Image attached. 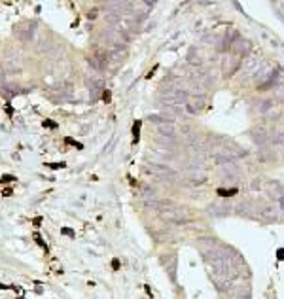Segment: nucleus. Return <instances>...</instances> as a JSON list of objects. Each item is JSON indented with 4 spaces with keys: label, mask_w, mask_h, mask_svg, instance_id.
<instances>
[{
    "label": "nucleus",
    "mask_w": 284,
    "mask_h": 299,
    "mask_svg": "<svg viewBox=\"0 0 284 299\" xmlns=\"http://www.w3.org/2000/svg\"><path fill=\"white\" fill-rule=\"evenodd\" d=\"M235 193H237L235 187H233V190H224V187H222V190H218V195H220V197H233Z\"/></svg>",
    "instance_id": "9b49d317"
},
{
    "label": "nucleus",
    "mask_w": 284,
    "mask_h": 299,
    "mask_svg": "<svg viewBox=\"0 0 284 299\" xmlns=\"http://www.w3.org/2000/svg\"><path fill=\"white\" fill-rule=\"evenodd\" d=\"M32 224H34V225L38 227V225L42 224V218H40V216H38V218H34V220H32Z\"/></svg>",
    "instance_id": "aec40b11"
},
{
    "label": "nucleus",
    "mask_w": 284,
    "mask_h": 299,
    "mask_svg": "<svg viewBox=\"0 0 284 299\" xmlns=\"http://www.w3.org/2000/svg\"><path fill=\"white\" fill-rule=\"evenodd\" d=\"M61 233H63V235H67V237H76V231L70 229V227H63V229H61Z\"/></svg>",
    "instance_id": "ddd939ff"
},
{
    "label": "nucleus",
    "mask_w": 284,
    "mask_h": 299,
    "mask_svg": "<svg viewBox=\"0 0 284 299\" xmlns=\"http://www.w3.org/2000/svg\"><path fill=\"white\" fill-rule=\"evenodd\" d=\"M48 167H49V169H63L64 163H63V161H61V163H48Z\"/></svg>",
    "instance_id": "f3484780"
},
{
    "label": "nucleus",
    "mask_w": 284,
    "mask_h": 299,
    "mask_svg": "<svg viewBox=\"0 0 284 299\" xmlns=\"http://www.w3.org/2000/svg\"><path fill=\"white\" fill-rule=\"evenodd\" d=\"M110 98H112V93L106 89V91L102 93V101H104V102H110Z\"/></svg>",
    "instance_id": "a211bd4d"
},
{
    "label": "nucleus",
    "mask_w": 284,
    "mask_h": 299,
    "mask_svg": "<svg viewBox=\"0 0 284 299\" xmlns=\"http://www.w3.org/2000/svg\"><path fill=\"white\" fill-rule=\"evenodd\" d=\"M275 97L278 98V101H284V82H280L277 85V89H275Z\"/></svg>",
    "instance_id": "9d476101"
},
{
    "label": "nucleus",
    "mask_w": 284,
    "mask_h": 299,
    "mask_svg": "<svg viewBox=\"0 0 284 299\" xmlns=\"http://www.w3.org/2000/svg\"><path fill=\"white\" fill-rule=\"evenodd\" d=\"M64 142H67V144H72V146H76V148H78V150H82V148H83V146H82V144H80V142H76V140H72V138H68V136H67V138H64Z\"/></svg>",
    "instance_id": "4468645a"
},
{
    "label": "nucleus",
    "mask_w": 284,
    "mask_h": 299,
    "mask_svg": "<svg viewBox=\"0 0 284 299\" xmlns=\"http://www.w3.org/2000/svg\"><path fill=\"white\" fill-rule=\"evenodd\" d=\"M241 61L243 59L235 57V55H227L225 61H224V76H231L235 70L241 68Z\"/></svg>",
    "instance_id": "20e7f679"
},
{
    "label": "nucleus",
    "mask_w": 284,
    "mask_h": 299,
    "mask_svg": "<svg viewBox=\"0 0 284 299\" xmlns=\"http://www.w3.org/2000/svg\"><path fill=\"white\" fill-rule=\"evenodd\" d=\"M161 218H165L169 221H180V220H184V212L180 208H169V210L161 212Z\"/></svg>",
    "instance_id": "39448f33"
},
{
    "label": "nucleus",
    "mask_w": 284,
    "mask_h": 299,
    "mask_svg": "<svg viewBox=\"0 0 284 299\" xmlns=\"http://www.w3.org/2000/svg\"><path fill=\"white\" fill-rule=\"evenodd\" d=\"M250 51V42L244 40V38H237L231 42V55H235V57L243 59V55Z\"/></svg>",
    "instance_id": "7ed1b4c3"
},
{
    "label": "nucleus",
    "mask_w": 284,
    "mask_h": 299,
    "mask_svg": "<svg viewBox=\"0 0 284 299\" xmlns=\"http://www.w3.org/2000/svg\"><path fill=\"white\" fill-rule=\"evenodd\" d=\"M15 180V176H12V174H6V176H2V178H0V182L2 184H8V182H13Z\"/></svg>",
    "instance_id": "2eb2a0df"
},
{
    "label": "nucleus",
    "mask_w": 284,
    "mask_h": 299,
    "mask_svg": "<svg viewBox=\"0 0 284 299\" xmlns=\"http://www.w3.org/2000/svg\"><path fill=\"white\" fill-rule=\"evenodd\" d=\"M259 218L263 220V221H273V220H277V218H278L277 208H273V206H265V208H261V210H259Z\"/></svg>",
    "instance_id": "423d86ee"
},
{
    "label": "nucleus",
    "mask_w": 284,
    "mask_h": 299,
    "mask_svg": "<svg viewBox=\"0 0 284 299\" xmlns=\"http://www.w3.org/2000/svg\"><path fill=\"white\" fill-rule=\"evenodd\" d=\"M32 237H34V242H36V244L44 248V252H48V250H49V248H48V244H46V242H44V240H42V237H40L38 233H34V235H32Z\"/></svg>",
    "instance_id": "f8f14e48"
},
{
    "label": "nucleus",
    "mask_w": 284,
    "mask_h": 299,
    "mask_svg": "<svg viewBox=\"0 0 284 299\" xmlns=\"http://www.w3.org/2000/svg\"><path fill=\"white\" fill-rule=\"evenodd\" d=\"M280 206H282V208H284V197H282V199H280Z\"/></svg>",
    "instance_id": "4be33fe9"
},
{
    "label": "nucleus",
    "mask_w": 284,
    "mask_h": 299,
    "mask_svg": "<svg viewBox=\"0 0 284 299\" xmlns=\"http://www.w3.org/2000/svg\"><path fill=\"white\" fill-rule=\"evenodd\" d=\"M241 68H243V74L244 76H252V74H256L258 70H259V61H258V57L256 55H246V57L241 61Z\"/></svg>",
    "instance_id": "f03ea898"
},
{
    "label": "nucleus",
    "mask_w": 284,
    "mask_h": 299,
    "mask_svg": "<svg viewBox=\"0 0 284 299\" xmlns=\"http://www.w3.org/2000/svg\"><path fill=\"white\" fill-rule=\"evenodd\" d=\"M278 72L275 68H271V66H263V68H259L256 72V82H258V89H267V87H271V83H275Z\"/></svg>",
    "instance_id": "f257e3e1"
},
{
    "label": "nucleus",
    "mask_w": 284,
    "mask_h": 299,
    "mask_svg": "<svg viewBox=\"0 0 284 299\" xmlns=\"http://www.w3.org/2000/svg\"><path fill=\"white\" fill-rule=\"evenodd\" d=\"M140 121H135V125H133V142L136 144L138 142V136H140Z\"/></svg>",
    "instance_id": "1a4fd4ad"
},
{
    "label": "nucleus",
    "mask_w": 284,
    "mask_h": 299,
    "mask_svg": "<svg viewBox=\"0 0 284 299\" xmlns=\"http://www.w3.org/2000/svg\"><path fill=\"white\" fill-rule=\"evenodd\" d=\"M278 258H280V259L284 258V250H278Z\"/></svg>",
    "instance_id": "412c9836"
},
{
    "label": "nucleus",
    "mask_w": 284,
    "mask_h": 299,
    "mask_svg": "<svg viewBox=\"0 0 284 299\" xmlns=\"http://www.w3.org/2000/svg\"><path fill=\"white\" fill-rule=\"evenodd\" d=\"M267 195L273 197V199H282L284 197V190H282V186L280 184H269L267 186Z\"/></svg>",
    "instance_id": "0eeeda50"
},
{
    "label": "nucleus",
    "mask_w": 284,
    "mask_h": 299,
    "mask_svg": "<svg viewBox=\"0 0 284 299\" xmlns=\"http://www.w3.org/2000/svg\"><path fill=\"white\" fill-rule=\"evenodd\" d=\"M119 265H121V263H119V259H117V258H114V259H112V269H116V271H117V269H119Z\"/></svg>",
    "instance_id": "6ab92c4d"
},
{
    "label": "nucleus",
    "mask_w": 284,
    "mask_h": 299,
    "mask_svg": "<svg viewBox=\"0 0 284 299\" xmlns=\"http://www.w3.org/2000/svg\"><path fill=\"white\" fill-rule=\"evenodd\" d=\"M229 212V208L224 206V205H212L210 206V214H216V216H224Z\"/></svg>",
    "instance_id": "6e6552de"
},
{
    "label": "nucleus",
    "mask_w": 284,
    "mask_h": 299,
    "mask_svg": "<svg viewBox=\"0 0 284 299\" xmlns=\"http://www.w3.org/2000/svg\"><path fill=\"white\" fill-rule=\"evenodd\" d=\"M44 127H49V129H57V123H55V121H51V119H46V121H44Z\"/></svg>",
    "instance_id": "dca6fc26"
}]
</instances>
